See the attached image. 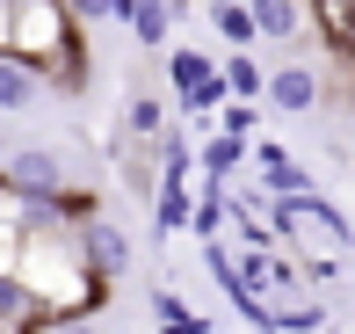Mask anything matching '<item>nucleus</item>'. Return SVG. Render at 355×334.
Wrapping results in <instances>:
<instances>
[{
    "label": "nucleus",
    "instance_id": "nucleus-1",
    "mask_svg": "<svg viewBox=\"0 0 355 334\" xmlns=\"http://www.w3.org/2000/svg\"><path fill=\"white\" fill-rule=\"evenodd\" d=\"M8 276L22 283V298L37 306V320H94V312L109 306V283L87 269V254H80V226L66 211H58V197H37V211H29V233L22 247H15Z\"/></svg>",
    "mask_w": 355,
    "mask_h": 334
},
{
    "label": "nucleus",
    "instance_id": "nucleus-2",
    "mask_svg": "<svg viewBox=\"0 0 355 334\" xmlns=\"http://www.w3.org/2000/svg\"><path fill=\"white\" fill-rule=\"evenodd\" d=\"M0 51L22 58L58 94H87V29L66 15V0H15V22H8Z\"/></svg>",
    "mask_w": 355,
    "mask_h": 334
},
{
    "label": "nucleus",
    "instance_id": "nucleus-3",
    "mask_svg": "<svg viewBox=\"0 0 355 334\" xmlns=\"http://www.w3.org/2000/svg\"><path fill=\"white\" fill-rule=\"evenodd\" d=\"M268 226H276V247L304 269V283L341 276V262H348V247H355L348 218L334 211L319 189H304V197H268Z\"/></svg>",
    "mask_w": 355,
    "mask_h": 334
},
{
    "label": "nucleus",
    "instance_id": "nucleus-4",
    "mask_svg": "<svg viewBox=\"0 0 355 334\" xmlns=\"http://www.w3.org/2000/svg\"><path fill=\"white\" fill-rule=\"evenodd\" d=\"M167 87H174V102H182L189 117H211V109L225 102V73H218V58L189 51V44H174V51H167Z\"/></svg>",
    "mask_w": 355,
    "mask_h": 334
},
{
    "label": "nucleus",
    "instance_id": "nucleus-5",
    "mask_svg": "<svg viewBox=\"0 0 355 334\" xmlns=\"http://www.w3.org/2000/svg\"><path fill=\"white\" fill-rule=\"evenodd\" d=\"M80 254H87V269H94V276H102V283H116L123 269L138 262V254H131V233H123V226H116V218H109V211L80 226Z\"/></svg>",
    "mask_w": 355,
    "mask_h": 334
},
{
    "label": "nucleus",
    "instance_id": "nucleus-6",
    "mask_svg": "<svg viewBox=\"0 0 355 334\" xmlns=\"http://www.w3.org/2000/svg\"><path fill=\"white\" fill-rule=\"evenodd\" d=\"M8 174L22 197H58L66 189V160H58V146H8Z\"/></svg>",
    "mask_w": 355,
    "mask_h": 334
},
{
    "label": "nucleus",
    "instance_id": "nucleus-7",
    "mask_svg": "<svg viewBox=\"0 0 355 334\" xmlns=\"http://www.w3.org/2000/svg\"><path fill=\"white\" fill-rule=\"evenodd\" d=\"M261 102L276 109V117H312V109L327 102V81H319L312 66H276L268 87H261Z\"/></svg>",
    "mask_w": 355,
    "mask_h": 334
},
{
    "label": "nucleus",
    "instance_id": "nucleus-8",
    "mask_svg": "<svg viewBox=\"0 0 355 334\" xmlns=\"http://www.w3.org/2000/svg\"><path fill=\"white\" fill-rule=\"evenodd\" d=\"M247 160H254V189H261V197H304V189H312V174L290 160L276 138H254Z\"/></svg>",
    "mask_w": 355,
    "mask_h": 334
},
{
    "label": "nucleus",
    "instance_id": "nucleus-9",
    "mask_svg": "<svg viewBox=\"0 0 355 334\" xmlns=\"http://www.w3.org/2000/svg\"><path fill=\"white\" fill-rule=\"evenodd\" d=\"M247 15H254V37H268V44H297L312 29L304 0H247Z\"/></svg>",
    "mask_w": 355,
    "mask_h": 334
},
{
    "label": "nucleus",
    "instance_id": "nucleus-10",
    "mask_svg": "<svg viewBox=\"0 0 355 334\" xmlns=\"http://www.w3.org/2000/svg\"><path fill=\"white\" fill-rule=\"evenodd\" d=\"M247 138H225V131H211V138H203V146H196V174H203V182H232V174L239 167H247Z\"/></svg>",
    "mask_w": 355,
    "mask_h": 334
},
{
    "label": "nucleus",
    "instance_id": "nucleus-11",
    "mask_svg": "<svg viewBox=\"0 0 355 334\" xmlns=\"http://www.w3.org/2000/svg\"><path fill=\"white\" fill-rule=\"evenodd\" d=\"M218 73H225V102H261V87H268V73H261L254 51H225Z\"/></svg>",
    "mask_w": 355,
    "mask_h": 334
},
{
    "label": "nucleus",
    "instance_id": "nucleus-12",
    "mask_svg": "<svg viewBox=\"0 0 355 334\" xmlns=\"http://www.w3.org/2000/svg\"><path fill=\"white\" fill-rule=\"evenodd\" d=\"M167 22H174V0H131V15H123V29H131L145 51L167 44Z\"/></svg>",
    "mask_w": 355,
    "mask_h": 334
},
{
    "label": "nucleus",
    "instance_id": "nucleus-13",
    "mask_svg": "<svg viewBox=\"0 0 355 334\" xmlns=\"http://www.w3.org/2000/svg\"><path fill=\"white\" fill-rule=\"evenodd\" d=\"M159 131H167V102L145 94V87H131V94H123V138H159Z\"/></svg>",
    "mask_w": 355,
    "mask_h": 334
},
{
    "label": "nucleus",
    "instance_id": "nucleus-14",
    "mask_svg": "<svg viewBox=\"0 0 355 334\" xmlns=\"http://www.w3.org/2000/svg\"><path fill=\"white\" fill-rule=\"evenodd\" d=\"M37 73H29L22 66V58H8V51H0V117H15V109H29V102H37Z\"/></svg>",
    "mask_w": 355,
    "mask_h": 334
},
{
    "label": "nucleus",
    "instance_id": "nucleus-15",
    "mask_svg": "<svg viewBox=\"0 0 355 334\" xmlns=\"http://www.w3.org/2000/svg\"><path fill=\"white\" fill-rule=\"evenodd\" d=\"M153 320H159V334H211V320L174 291H153Z\"/></svg>",
    "mask_w": 355,
    "mask_h": 334
},
{
    "label": "nucleus",
    "instance_id": "nucleus-16",
    "mask_svg": "<svg viewBox=\"0 0 355 334\" xmlns=\"http://www.w3.org/2000/svg\"><path fill=\"white\" fill-rule=\"evenodd\" d=\"M211 29L232 51H254V15H247V0H211Z\"/></svg>",
    "mask_w": 355,
    "mask_h": 334
},
{
    "label": "nucleus",
    "instance_id": "nucleus-17",
    "mask_svg": "<svg viewBox=\"0 0 355 334\" xmlns=\"http://www.w3.org/2000/svg\"><path fill=\"white\" fill-rule=\"evenodd\" d=\"M218 131L254 146V131H261V102H218Z\"/></svg>",
    "mask_w": 355,
    "mask_h": 334
},
{
    "label": "nucleus",
    "instance_id": "nucleus-18",
    "mask_svg": "<svg viewBox=\"0 0 355 334\" xmlns=\"http://www.w3.org/2000/svg\"><path fill=\"white\" fill-rule=\"evenodd\" d=\"M66 15H73L80 29H102V22H123L131 0H66Z\"/></svg>",
    "mask_w": 355,
    "mask_h": 334
},
{
    "label": "nucleus",
    "instance_id": "nucleus-19",
    "mask_svg": "<svg viewBox=\"0 0 355 334\" xmlns=\"http://www.w3.org/2000/svg\"><path fill=\"white\" fill-rule=\"evenodd\" d=\"M44 334H94V320H51Z\"/></svg>",
    "mask_w": 355,
    "mask_h": 334
},
{
    "label": "nucleus",
    "instance_id": "nucleus-20",
    "mask_svg": "<svg viewBox=\"0 0 355 334\" xmlns=\"http://www.w3.org/2000/svg\"><path fill=\"white\" fill-rule=\"evenodd\" d=\"M8 22H15V0H0V44H8Z\"/></svg>",
    "mask_w": 355,
    "mask_h": 334
},
{
    "label": "nucleus",
    "instance_id": "nucleus-21",
    "mask_svg": "<svg viewBox=\"0 0 355 334\" xmlns=\"http://www.w3.org/2000/svg\"><path fill=\"white\" fill-rule=\"evenodd\" d=\"M8 146H15V138H8V131H0V167H8Z\"/></svg>",
    "mask_w": 355,
    "mask_h": 334
},
{
    "label": "nucleus",
    "instance_id": "nucleus-22",
    "mask_svg": "<svg viewBox=\"0 0 355 334\" xmlns=\"http://www.w3.org/2000/svg\"><path fill=\"white\" fill-rule=\"evenodd\" d=\"M174 8H189V0H174Z\"/></svg>",
    "mask_w": 355,
    "mask_h": 334
}]
</instances>
